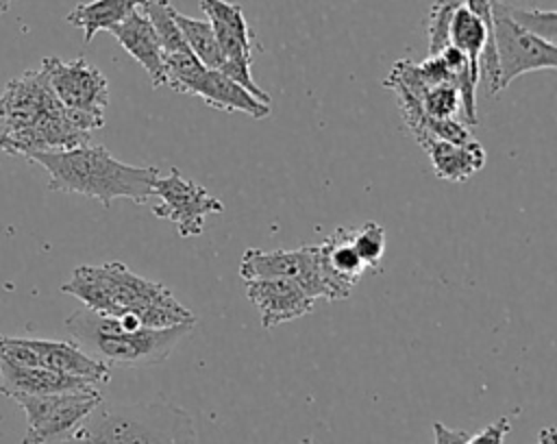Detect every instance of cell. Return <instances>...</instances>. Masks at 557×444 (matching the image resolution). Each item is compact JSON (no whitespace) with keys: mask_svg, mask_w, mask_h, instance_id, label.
Returning a JSON list of instances; mask_svg holds the SVG:
<instances>
[{"mask_svg":"<svg viewBox=\"0 0 557 444\" xmlns=\"http://www.w3.org/2000/svg\"><path fill=\"white\" fill-rule=\"evenodd\" d=\"M150 196L159 198L152 213L170 220L181 237L200 235L205 231V218L224 211V202L218 196H211L196 181L185 178L176 168H172L168 176L154 178Z\"/></svg>","mask_w":557,"mask_h":444,"instance_id":"obj_10","label":"cell"},{"mask_svg":"<svg viewBox=\"0 0 557 444\" xmlns=\"http://www.w3.org/2000/svg\"><path fill=\"white\" fill-rule=\"evenodd\" d=\"M433 433H435V444H466V440L470 435L461 429H450L442 422L433 424Z\"/></svg>","mask_w":557,"mask_h":444,"instance_id":"obj_27","label":"cell"},{"mask_svg":"<svg viewBox=\"0 0 557 444\" xmlns=\"http://www.w3.org/2000/svg\"><path fill=\"white\" fill-rule=\"evenodd\" d=\"M492 33L498 59L500 89L527 72L557 70V46L518 26L505 11L503 0H492Z\"/></svg>","mask_w":557,"mask_h":444,"instance_id":"obj_7","label":"cell"},{"mask_svg":"<svg viewBox=\"0 0 557 444\" xmlns=\"http://www.w3.org/2000/svg\"><path fill=\"white\" fill-rule=\"evenodd\" d=\"M13 400L26 414V433L22 444H57L70 437L76 427L102 400L100 387L57 394H17Z\"/></svg>","mask_w":557,"mask_h":444,"instance_id":"obj_6","label":"cell"},{"mask_svg":"<svg viewBox=\"0 0 557 444\" xmlns=\"http://www.w3.org/2000/svg\"><path fill=\"white\" fill-rule=\"evenodd\" d=\"M189 94L200 96L209 107L220 111H242L255 120L270 115V104L252 96L246 87L224 76L218 70H202L200 76L191 83Z\"/></svg>","mask_w":557,"mask_h":444,"instance_id":"obj_17","label":"cell"},{"mask_svg":"<svg viewBox=\"0 0 557 444\" xmlns=\"http://www.w3.org/2000/svg\"><path fill=\"white\" fill-rule=\"evenodd\" d=\"M0 359L17 366H37L72 377L87 379L104 385L111 379V368L89 357L76 342L41 340V337H13L0 335Z\"/></svg>","mask_w":557,"mask_h":444,"instance_id":"obj_8","label":"cell"},{"mask_svg":"<svg viewBox=\"0 0 557 444\" xmlns=\"http://www.w3.org/2000/svg\"><path fill=\"white\" fill-rule=\"evenodd\" d=\"M102 126L104 118L63 107L41 70L11 78L0 96V150L11 155L74 148Z\"/></svg>","mask_w":557,"mask_h":444,"instance_id":"obj_1","label":"cell"},{"mask_svg":"<svg viewBox=\"0 0 557 444\" xmlns=\"http://www.w3.org/2000/svg\"><path fill=\"white\" fill-rule=\"evenodd\" d=\"M420 107L431 118H457L461 120V98L455 85L440 83L429 87L420 96Z\"/></svg>","mask_w":557,"mask_h":444,"instance_id":"obj_25","label":"cell"},{"mask_svg":"<svg viewBox=\"0 0 557 444\" xmlns=\"http://www.w3.org/2000/svg\"><path fill=\"white\" fill-rule=\"evenodd\" d=\"M555 437H557L555 427H544V429L537 433V442H535V444H555Z\"/></svg>","mask_w":557,"mask_h":444,"instance_id":"obj_28","label":"cell"},{"mask_svg":"<svg viewBox=\"0 0 557 444\" xmlns=\"http://www.w3.org/2000/svg\"><path fill=\"white\" fill-rule=\"evenodd\" d=\"M144 0H91L81 2L67 13V24L83 30V41L89 44L96 33L111 30L126 15H131Z\"/></svg>","mask_w":557,"mask_h":444,"instance_id":"obj_19","label":"cell"},{"mask_svg":"<svg viewBox=\"0 0 557 444\" xmlns=\"http://www.w3.org/2000/svg\"><path fill=\"white\" fill-rule=\"evenodd\" d=\"M109 33L148 72L152 87L165 85L163 50L150 20L139 7L131 15H126L120 24H115Z\"/></svg>","mask_w":557,"mask_h":444,"instance_id":"obj_15","label":"cell"},{"mask_svg":"<svg viewBox=\"0 0 557 444\" xmlns=\"http://www.w3.org/2000/svg\"><path fill=\"white\" fill-rule=\"evenodd\" d=\"M352 229H335L320 246V274L324 283V298L339 300L350 294L366 266L350 244Z\"/></svg>","mask_w":557,"mask_h":444,"instance_id":"obj_14","label":"cell"},{"mask_svg":"<svg viewBox=\"0 0 557 444\" xmlns=\"http://www.w3.org/2000/svg\"><path fill=\"white\" fill-rule=\"evenodd\" d=\"M350 244L366 268H376L385 255V229L376 222H366L350 231Z\"/></svg>","mask_w":557,"mask_h":444,"instance_id":"obj_24","label":"cell"},{"mask_svg":"<svg viewBox=\"0 0 557 444\" xmlns=\"http://www.w3.org/2000/svg\"><path fill=\"white\" fill-rule=\"evenodd\" d=\"M200 9L207 15L215 41L226 59L220 72L239 83L242 87H246L259 100L270 104V96L255 83L250 74L252 50L257 48V41L248 28L242 7L226 0H200Z\"/></svg>","mask_w":557,"mask_h":444,"instance_id":"obj_9","label":"cell"},{"mask_svg":"<svg viewBox=\"0 0 557 444\" xmlns=\"http://www.w3.org/2000/svg\"><path fill=\"white\" fill-rule=\"evenodd\" d=\"M65 329L72 335V342L104 366L139 368L165 361L191 333L194 322L152 329L141 326L131 313L113 318L81 307L65 318Z\"/></svg>","mask_w":557,"mask_h":444,"instance_id":"obj_4","label":"cell"},{"mask_svg":"<svg viewBox=\"0 0 557 444\" xmlns=\"http://www.w3.org/2000/svg\"><path fill=\"white\" fill-rule=\"evenodd\" d=\"M459 4H463V0H435L431 4L429 17H426L429 57H437L446 46H450V39H448L450 20Z\"/></svg>","mask_w":557,"mask_h":444,"instance_id":"obj_23","label":"cell"},{"mask_svg":"<svg viewBox=\"0 0 557 444\" xmlns=\"http://www.w3.org/2000/svg\"><path fill=\"white\" fill-rule=\"evenodd\" d=\"M244 287L263 329L296 320L313 309V298L289 279H250L244 281Z\"/></svg>","mask_w":557,"mask_h":444,"instance_id":"obj_13","label":"cell"},{"mask_svg":"<svg viewBox=\"0 0 557 444\" xmlns=\"http://www.w3.org/2000/svg\"><path fill=\"white\" fill-rule=\"evenodd\" d=\"M174 20L183 33V39L187 41L189 50L194 52V57L207 67V70H222L226 59L215 41V35L209 26L207 20H196L189 15H183L174 9Z\"/></svg>","mask_w":557,"mask_h":444,"instance_id":"obj_20","label":"cell"},{"mask_svg":"<svg viewBox=\"0 0 557 444\" xmlns=\"http://www.w3.org/2000/svg\"><path fill=\"white\" fill-rule=\"evenodd\" d=\"M509 429H511V418L509 416H500L498 420H494L492 424H487L479 433L468 435L466 444H503V440L509 433Z\"/></svg>","mask_w":557,"mask_h":444,"instance_id":"obj_26","label":"cell"},{"mask_svg":"<svg viewBox=\"0 0 557 444\" xmlns=\"http://www.w3.org/2000/svg\"><path fill=\"white\" fill-rule=\"evenodd\" d=\"M57 444H198V435L191 414L172 400H100L76 431Z\"/></svg>","mask_w":557,"mask_h":444,"instance_id":"obj_5","label":"cell"},{"mask_svg":"<svg viewBox=\"0 0 557 444\" xmlns=\"http://www.w3.org/2000/svg\"><path fill=\"white\" fill-rule=\"evenodd\" d=\"M418 146L429 155L433 172L442 181L463 183L485 165V150L476 139L453 144L446 139L429 137Z\"/></svg>","mask_w":557,"mask_h":444,"instance_id":"obj_18","label":"cell"},{"mask_svg":"<svg viewBox=\"0 0 557 444\" xmlns=\"http://www.w3.org/2000/svg\"><path fill=\"white\" fill-rule=\"evenodd\" d=\"M59 102L72 111H81L94 118H104L109 104L107 76L87 63L83 57L63 61L59 57H46L39 67Z\"/></svg>","mask_w":557,"mask_h":444,"instance_id":"obj_11","label":"cell"},{"mask_svg":"<svg viewBox=\"0 0 557 444\" xmlns=\"http://www.w3.org/2000/svg\"><path fill=\"white\" fill-rule=\"evenodd\" d=\"M239 276L250 279H289L296 281L313 300L324 298L320 274V246L309 244L296 250L248 248L239 263Z\"/></svg>","mask_w":557,"mask_h":444,"instance_id":"obj_12","label":"cell"},{"mask_svg":"<svg viewBox=\"0 0 557 444\" xmlns=\"http://www.w3.org/2000/svg\"><path fill=\"white\" fill-rule=\"evenodd\" d=\"M146 17L150 20L163 54L168 52H191L187 41L183 39V33L174 20V7L170 0H144L139 7Z\"/></svg>","mask_w":557,"mask_h":444,"instance_id":"obj_21","label":"cell"},{"mask_svg":"<svg viewBox=\"0 0 557 444\" xmlns=\"http://www.w3.org/2000/svg\"><path fill=\"white\" fill-rule=\"evenodd\" d=\"M13 2H15V0H0V15H2V13H4Z\"/></svg>","mask_w":557,"mask_h":444,"instance_id":"obj_29","label":"cell"},{"mask_svg":"<svg viewBox=\"0 0 557 444\" xmlns=\"http://www.w3.org/2000/svg\"><path fill=\"white\" fill-rule=\"evenodd\" d=\"M91 387H100V385L65 372L37 368V366H17L7 359H0V392L9 398L17 394H57V392H81Z\"/></svg>","mask_w":557,"mask_h":444,"instance_id":"obj_16","label":"cell"},{"mask_svg":"<svg viewBox=\"0 0 557 444\" xmlns=\"http://www.w3.org/2000/svg\"><path fill=\"white\" fill-rule=\"evenodd\" d=\"M28 161L48 172V189L81 194L111 207L115 198L144 205L150 198L159 170L152 165H131L115 159L100 144H81L65 150H39L26 155Z\"/></svg>","mask_w":557,"mask_h":444,"instance_id":"obj_3","label":"cell"},{"mask_svg":"<svg viewBox=\"0 0 557 444\" xmlns=\"http://www.w3.org/2000/svg\"><path fill=\"white\" fill-rule=\"evenodd\" d=\"M61 292L102 316L120 318L131 313L141 326L165 329L187 322L196 324V316L165 285L135 274L120 261L78 266L70 281L61 285Z\"/></svg>","mask_w":557,"mask_h":444,"instance_id":"obj_2","label":"cell"},{"mask_svg":"<svg viewBox=\"0 0 557 444\" xmlns=\"http://www.w3.org/2000/svg\"><path fill=\"white\" fill-rule=\"evenodd\" d=\"M507 15L522 26L524 30L537 35L540 39L555 44L557 46V13L555 9H529V7H518L503 2Z\"/></svg>","mask_w":557,"mask_h":444,"instance_id":"obj_22","label":"cell"}]
</instances>
